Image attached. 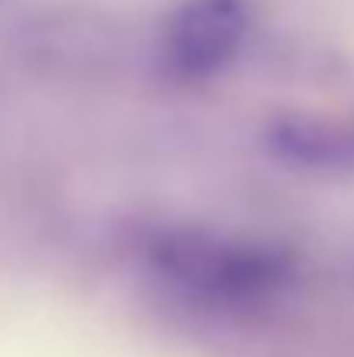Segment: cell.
I'll return each mask as SVG.
<instances>
[{
  "label": "cell",
  "mask_w": 354,
  "mask_h": 357,
  "mask_svg": "<svg viewBox=\"0 0 354 357\" xmlns=\"http://www.w3.org/2000/svg\"><path fill=\"white\" fill-rule=\"evenodd\" d=\"M267 149L295 167L313 174H348L354 170V128L323 115H278L264 128Z\"/></svg>",
  "instance_id": "cell-3"
},
{
  "label": "cell",
  "mask_w": 354,
  "mask_h": 357,
  "mask_svg": "<svg viewBox=\"0 0 354 357\" xmlns=\"http://www.w3.org/2000/svg\"><path fill=\"white\" fill-rule=\"evenodd\" d=\"M253 28L250 0H181L156 38L160 66L184 84L209 80L233 66Z\"/></svg>",
  "instance_id": "cell-2"
},
{
  "label": "cell",
  "mask_w": 354,
  "mask_h": 357,
  "mask_svg": "<svg viewBox=\"0 0 354 357\" xmlns=\"http://www.w3.org/2000/svg\"><path fill=\"white\" fill-rule=\"evenodd\" d=\"M132 253L160 288L202 309H250L292 281V260L278 246L195 226H149Z\"/></svg>",
  "instance_id": "cell-1"
}]
</instances>
